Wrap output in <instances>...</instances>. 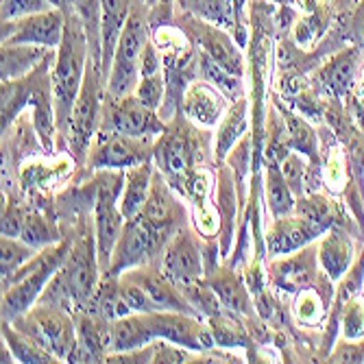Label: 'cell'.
<instances>
[{
  "instance_id": "obj_1",
  "label": "cell",
  "mask_w": 364,
  "mask_h": 364,
  "mask_svg": "<svg viewBox=\"0 0 364 364\" xmlns=\"http://www.w3.org/2000/svg\"><path fill=\"white\" fill-rule=\"evenodd\" d=\"M65 9V28L59 48L55 50L53 61V101H55V122L57 136L65 144L68 140V127L79 92L83 87V79L90 63V44L83 22L79 20L77 11L70 7Z\"/></svg>"
},
{
  "instance_id": "obj_2",
  "label": "cell",
  "mask_w": 364,
  "mask_h": 364,
  "mask_svg": "<svg viewBox=\"0 0 364 364\" xmlns=\"http://www.w3.org/2000/svg\"><path fill=\"white\" fill-rule=\"evenodd\" d=\"M70 245L73 238H65L42 249L22 269L3 282V321H16L38 304L50 277L63 267Z\"/></svg>"
},
{
  "instance_id": "obj_3",
  "label": "cell",
  "mask_w": 364,
  "mask_h": 364,
  "mask_svg": "<svg viewBox=\"0 0 364 364\" xmlns=\"http://www.w3.org/2000/svg\"><path fill=\"white\" fill-rule=\"evenodd\" d=\"M149 40H151L149 5L140 3L127 20L112 57V68L107 75V92H105L109 98H122L134 94L140 81V59Z\"/></svg>"
},
{
  "instance_id": "obj_4",
  "label": "cell",
  "mask_w": 364,
  "mask_h": 364,
  "mask_svg": "<svg viewBox=\"0 0 364 364\" xmlns=\"http://www.w3.org/2000/svg\"><path fill=\"white\" fill-rule=\"evenodd\" d=\"M103 92H107V81L103 77L101 63L90 59L87 73L83 79V87L79 92V98L75 103L73 116H70V127H68V144L73 157L77 164H85L90 146L94 138L98 136V129L103 122Z\"/></svg>"
},
{
  "instance_id": "obj_5",
  "label": "cell",
  "mask_w": 364,
  "mask_h": 364,
  "mask_svg": "<svg viewBox=\"0 0 364 364\" xmlns=\"http://www.w3.org/2000/svg\"><path fill=\"white\" fill-rule=\"evenodd\" d=\"M94 194V231L101 273L109 271L116 242L124 229V216L120 212V192L124 183V171H98Z\"/></svg>"
},
{
  "instance_id": "obj_6",
  "label": "cell",
  "mask_w": 364,
  "mask_h": 364,
  "mask_svg": "<svg viewBox=\"0 0 364 364\" xmlns=\"http://www.w3.org/2000/svg\"><path fill=\"white\" fill-rule=\"evenodd\" d=\"M11 323L31 338H36L53 355H57L59 362H68V355L77 345L75 312L48 304H36L26 314Z\"/></svg>"
},
{
  "instance_id": "obj_7",
  "label": "cell",
  "mask_w": 364,
  "mask_h": 364,
  "mask_svg": "<svg viewBox=\"0 0 364 364\" xmlns=\"http://www.w3.org/2000/svg\"><path fill=\"white\" fill-rule=\"evenodd\" d=\"M194 129L196 124L192 122L183 124L181 129L177 122L173 129L166 127V131L155 142L153 157L157 161V171L168 179L173 188H186V183L196 175L194 164L198 159L201 142H198V136H192Z\"/></svg>"
},
{
  "instance_id": "obj_8",
  "label": "cell",
  "mask_w": 364,
  "mask_h": 364,
  "mask_svg": "<svg viewBox=\"0 0 364 364\" xmlns=\"http://www.w3.org/2000/svg\"><path fill=\"white\" fill-rule=\"evenodd\" d=\"M153 138H134L124 136L118 131L98 129V136L94 138L85 164L92 171H127L138 164L151 161L155 151Z\"/></svg>"
},
{
  "instance_id": "obj_9",
  "label": "cell",
  "mask_w": 364,
  "mask_h": 364,
  "mask_svg": "<svg viewBox=\"0 0 364 364\" xmlns=\"http://www.w3.org/2000/svg\"><path fill=\"white\" fill-rule=\"evenodd\" d=\"M168 234L155 229L146 218L138 216L134 220H127L122 234L116 242L114 255H112V264L109 271L105 275L118 277L129 269L142 267V264L153 262L155 257H159L164 245L168 242Z\"/></svg>"
},
{
  "instance_id": "obj_10",
  "label": "cell",
  "mask_w": 364,
  "mask_h": 364,
  "mask_svg": "<svg viewBox=\"0 0 364 364\" xmlns=\"http://www.w3.org/2000/svg\"><path fill=\"white\" fill-rule=\"evenodd\" d=\"M181 26H183L186 36L196 44L198 53L205 55L208 59H212L214 63H218L220 68H225L227 73L242 79L245 59L240 53V44L231 38V33L227 28L210 24L201 18H194L186 11L181 18Z\"/></svg>"
},
{
  "instance_id": "obj_11",
  "label": "cell",
  "mask_w": 364,
  "mask_h": 364,
  "mask_svg": "<svg viewBox=\"0 0 364 364\" xmlns=\"http://www.w3.org/2000/svg\"><path fill=\"white\" fill-rule=\"evenodd\" d=\"M107 98L105 112H103V122L101 127L118 131L124 136H134V138H153L157 140L166 124L161 122L159 114L151 107H146L142 101H138L136 94H129L122 98Z\"/></svg>"
},
{
  "instance_id": "obj_12",
  "label": "cell",
  "mask_w": 364,
  "mask_h": 364,
  "mask_svg": "<svg viewBox=\"0 0 364 364\" xmlns=\"http://www.w3.org/2000/svg\"><path fill=\"white\" fill-rule=\"evenodd\" d=\"M159 269L177 286L205 277V255L198 247L196 234L188 225H181L164 245L159 253Z\"/></svg>"
},
{
  "instance_id": "obj_13",
  "label": "cell",
  "mask_w": 364,
  "mask_h": 364,
  "mask_svg": "<svg viewBox=\"0 0 364 364\" xmlns=\"http://www.w3.org/2000/svg\"><path fill=\"white\" fill-rule=\"evenodd\" d=\"M65 28V9L50 7L18 20L3 22L0 44H36L57 50Z\"/></svg>"
},
{
  "instance_id": "obj_14",
  "label": "cell",
  "mask_w": 364,
  "mask_h": 364,
  "mask_svg": "<svg viewBox=\"0 0 364 364\" xmlns=\"http://www.w3.org/2000/svg\"><path fill=\"white\" fill-rule=\"evenodd\" d=\"M323 279H327V275L321 269L316 245H308L288 255L273 257L271 262V282L277 290L296 294L304 288H312V284H321Z\"/></svg>"
},
{
  "instance_id": "obj_15",
  "label": "cell",
  "mask_w": 364,
  "mask_h": 364,
  "mask_svg": "<svg viewBox=\"0 0 364 364\" xmlns=\"http://www.w3.org/2000/svg\"><path fill=\"white\" fill-rule=\"evenodd\" d=\"M227 98L225 92H220L216 85L208 81H194L186 87L183 101H181V112L188 122L201 127V129H212L218 127L227 112Z\"/></svg>"
},
{
  "instance_id": "obj_16",
  "label": "cell",
  "mask_w": 364,
  "mask_h": 364,
  "mask_svg": "<svg viewBox=\"0 0 364 364\" xmlns=\"http://www.w3.org/2000/svg\"><path fill=\"white\" fill-rule=\"evenodd\" d=\"M321 236H323L321 229H316L312 223H308L306 218L292 212L288 216H279L273 220V225L267 231L264 247H267V253L273 259V257L288 255L292 251H299V249L312 245Z\"/></svg>"
},
{
  "instance_id": "obj_17",
  "label": "cell",
  "mask_w": 364,
  "mask_h": 364,
  "mask_svg": "<svg viewBox=\"0 0 364 364\" xmlns=\"http://www.w3.org/2000/svg\"><path fill=\"white\" fill-rule=\"evenodd\" d=\"M362 50L355 48L353 44L338 50L336 55L329 57L316 73V83L318 87L329 94V96H345L347 92L353 90L358 70H360V61H362Z\"/></svg>"
},
{
  "instance_id": "obj_18",
  "label": "cell",
  "mask_w": 364,
  "mask_h": 364,
  "mask_svg": "<svg viewBox=\"0 0 364 364\" xmlns=\"http://www.w3.org/2000/svg\"><path fill=\"white\" fill-rule=\"evenodd\" d=\"M177 3L186 14L236 33L238 44H245V36L240 33L245 31L240 22L245 0H177Z\"/></svg>"
},
{
  "instance_id": "obj_19",
  "label": "cell",
  "mask_w": 364,
  "mask_h": 364,
  "mask_svg": "<svg viewBox=\"0 0 364 364\" xmlns=\"http://www.w3.org/2000/svg\"><path fill=\"white\" fill-rule=\"evenodd\" d=\"M316 249H318L321 269L332 282H338L351 269L353 259L358 257L353 255V242L349 234L341 225L329 227L321 236V242L316 245Z\"/></svg>"
},
{
  "instance_id": "obj_20",
  "label": "cell",
  "mask_w": 364,
  "mask_h": 364,
  "mask_svg": "<svg viewBox=\"0 0 364 364\" xmlns=\"http://www.w3.org/2000/svg\"><path fill=\"white\" fill-rule=\"evenodd\" d=\"M140 3H146V0H101V48H103L105 81L112 68V57L120 40V33Z\"/></svg>"
},
{
  "instance_id": "obj_21",
  "label": "cell",
  "mask_w": 364,
  "mask_h": 364,
  "mask_svg": "<svg viewBox=\"0 0 364 364\" xmlns=\"http://www.w3.org/2000/svg\"><path fill=\"white\" fill-rule=\"evenodd\" d=\"M155 171L157 168H153L151 161L138 164V166H131L124 171V183L120 192V212L124 220H134L142 214L153 188Z\"/></svg>"
},
{
  "instance_id": "obj_22",
  "label": "cell",
  "mask_w": 364,
  "mask_h": 364,
  "mask_svg": "<svg viewBox=\"0 0 364 364\" xmlns=\"http://www.w3.org/2000/svg\"><path fill=\"white\" fill-rule=\"evenodd\" d=\"M157 341L149 312H134L122 318L112 321V345L109 353H122L131 349H140Z\"/></svg>"
},
{
  "instance_id": "obj_23",
  "label": "cell",
  "mask_w": 364,
  "mask_h": 364,
  "mask_svg": "<svg viewBox=\"0 0 364 364\" xmlns=\"http://www.w3.org/2000/svg\"><path fill=\"white\" fill-rule=\"evenodd\" d=\"M205 282L214 288L225 310L234 312V314H245V316L253 314L251 290L247 284H242V279L236 275V271L216 269L214 275H205Z\"/></svg>"
},
{
  "instance_id": "obj_24",
  "label": "cell",
  "mask_w": 364,
  "mask_h": 364,
  "mask_svg": "<svg viewBox=\"0 0 364 364\" xmlns=\"http://www.w3.org/2000/svg\"><path fill=\"white\" fill-rule=\"evenodd\" d=\"M50 48L36 44H3L0 48V77L3 81H16L31 75L48 57Z\"/></svg>"
},
{
  "instance_id": "obj_25",
  "label": "cell",
  "mask_w": 364,
  "mask_h": 364,
  "mask_svg": "<svg viewBox=\"0 0 364 364\" xmlns=\"http://www.w3.org/2000/svg\"><path fill=\"white\" fill-rule=\"evenodd\" d=\"M75 323H77V341L83 347H87L98 358V362H105L112 345V321L87 310H77Z\"/></svg>"
},
{
  "instance_id": "obj_26",
  "label": "cell",
  "mask_w": 364,
  "mask_h": 364,
  "mask_svg": "<svg viewBox=\"0 0 364 364\" xmlns=\"http://www.w3.org/2000/svg\"><path fill=\"white\" fill-rule=\"evenodd\" d=\"M245 134H247V98L242 96L236 103L229 105L223 120L218 122L216 142H214L218 161H223L229 151L236 149V144L245 138Z\"/></svg>"
},
{
  "instance_id": "obj_27",
  "label": "cell",
  "mask_w": 364,
  "mask_h": 364,
  "mask_svg": "<svg viewBox=\"0 0 364 364\" xmlns=\"http://www.w3.org/2000/svg\"><path fill=\"white\" fill-rule=\"evenodd\" d=\"M3 343L14 353L16 362L22 364H53L59 362L57 355H53L48 349H44L36 338L24 334L11 321H3Z\"/></svg>"
},
{
  "instance_id": "obj_28",
  "label": "cell",
  "mask_w": 364,
  "mask_h": 364,
  "mask_svg": "<svg viewBox=\"0 0 364 364\" xmlns=\"http://www.w3.org/2000/svg\"><path fill=\"white\" fill-rule=\"evenodd\" d=\"M329 292L332 288L316 290V288H304L296 292L294 304H292V314L296 323L306 327H316L329 316Z\"/></svg>"
},
{
  "instance_id": "obj_29",
  "label": "cell",
  "mask_w": 364,
  "mask_h": 364,
  "mask_svg": "<svg viewBox=\"0 0 364 364\" xmlns=\"http://www.w3.org/2000/svg\"><path fill=\"white\" fill-rule=\"evenodd\" d=\"M63 7L77 11L79 20L83 22L87 44H90V59L101 63L103 68V48H101V0H65Z\"/></svg>"
},
{
  "instance_id": "obj_30",
  "label": "cell",
  "mask_w": 364,
  "mask_h": 364,
  "mask_svg": "<svg viewBox=\"0 0 364 364\" xmlns=\"http://www.w3.org/2000/svg\"><path fill=\"white\" fill-rule=\"evenodd\" d=\"M267 205L273 214V218L288 216L294 212L296 198L294 192L290 190L279 164L277 161H267Z\"/></svg>"
},
{
  "instance_id": "obj_31",
  "label": "cell",
  "mask_w": 364,
  "mask_h": 364,
  "mask_svg": "<svg viewBox=\"0 0 364 364\" xmlns=\"http://www.w3.org/2000/svg\"><path fill=\"white\" fill-rule=\"evenodd\" d=\"M294 214H299L301 218L312 223L316 229H321V234H325L329 227L336 225L338 205L318 192H308V194L296 198Z\"/></svg>"
},
{
  "instance_id": "obj_32",
  "label": "cell",
  "mask_w": 364,
  "mask_h": 364,
  "mask_svg": "<svg viewBox=\"0 0 364 364\" xmlns=\"http://www.w3.org/2000/svg\"><path fill=\"white\" fill-rule=\"evenodd\" d=\"M205 321L210 325V332L214 336L216 347L231 349V347H249L251 345L249 332L245 329V325H240L234 318V312H229V314L220 312V314H214Z\"/></svg>"
},
{
  "instance_id": "obj_33",
  "label": "cell",
  "mask_w": 364,
  "mask_h": 364,
  "mask_svg": "<svg viewBox=\"0 0 364 364\" xmlns=\"http://www.w3.org/2000/svg\"><path fill=\"white\" fill-rule=\"evenodd\" d=\"M20 238L36 247L38 251L59 242V231L57 227L38 210H31L26 208V214H24V223H22V231H20Z\"/></svg>"
},
{
  "instance_id": "obj_34",
  "label": "cell",
  "mask_w": 364,
  "mask_h": 364,
  "mask_svg": "<svg viewBox=\"0 0 364 364\" xmlns=\"http://www.w3.org/2000/svg\"><path fill=\"white\" fill-rule=\"evenodd\" d=\"M40 251L36 247L26 245L22 238L3 236L0 240V273H3V282L9 279L18 269H22L28 259L36 257Z\"/></svg>"
},
{
  "instance_id": "obj_35",
  "label": "cell",
  "mask_w": 364,
  "mask_h": 364,
  "mask_svg": "<svg viewBox=\"0 0 364 364\" xmlns=\"http://www.w3.org/2000/svg\"><path fill=\"white\" fill-rule=\"evenodd\" d=\"M286 122V131H288V144L290 149H294L296 153H301L304 157L316 161V149H318V142H316V134L314 129L296 114H286L284 118Z\"/></svg>"
},
{
  "instance_id": "obj_36",
  "label": "cell",
  "mask_w": 364,
  "mask_h": 364,
  "mask_svg": "<svg viewBox=\"0 0 364 364\" xmlns=\"http://www.w3.org/2000/svg\"><path fill=\"white\" fill-rule=\"evenodd\" d=\"M279 168L290 186V190L294 192V196L299 198L304 194H308V179H310V166L306 164L304 155L296 151H288L282 159H279Z\"/></svg>"
},
{
  "instance_id": "obj_37",
  "label": "cell",
  "mask_w": 364,
  "mask_h": 364,
  "mask_svg": "<svg viewBox=\"0 0 364 364\" xmlns=\"http://www.w3.org/2000/svg\"><path fill=\"white\" fill-rule=\"evenodd\" d=\"M341 329L345 341H362L364 338V299L355 296L341 312Z\"/></svg>"
},
{
  "instance_id": "obj_38",
  "label": "cell",
  "mask_w": 364,
  "mask_h": 364,
  "mask_svg": "<svg viewBox=\"0 0 364 364\" xmlns=\"http://www.w3.org/2000/svg\"><path fill=\"white\" fill-rule=\"evenodd\" d=\"M164 90H166V81H164V73L151 75V77H140L134 94L138 101H142L146 107L159 112L161 103H164Z\"/></svg>"
},
{
  "instance_id": "obj_39",
  "label": "cell",
  "mask_w": 364,
  "mask_h": 364,
  "mask_svg": "<svg viewBox=\"0 0 364 364\" xmlns=\"http://www.w3.org/2000/svg\"><path fill=\"white\" fill-rule=\"evenodd\" d=\"M53 5L48 0H3L0 5V16H3V22L7 20H18L31 14H38V11H46Z\"/></svg>"
},
{
  "instance_id": "obj_40",
  "label": "cell",
  "mask_w": 364,
  "mask_h": 364,
  "mask_svg": "<svg viewBox=\"0 0 364 364\" xmlns=\"http://www.w3.org/2000/svg\"><path fill=\"white\" fill-rule=\"evenodd\" d=\"M325 183L332 188L334 192H341L347 186V168H345V157L341 153V149H332L325 164Z\"/></svg>"
},
{
  "instance_id": "obj_41",
  "label": "cell",
  "mask_w": 364,
  "mask_h": 364,
  "mask_svg": "<svg viewBox=\"0 0 364 364\" xmlns=\"http://www.w3.org/2000/svg\"><path fill=\"white\" fill-rule=\"evenodd\" d=\"M24 214H26V208L14 198H7V203L3 208V236H14V238H20V231H22V223H24Z\"/></svg>"
},
{
  "instance_id": "obj_42",
  "label": "cell",
  "mask_w": 364,
  "mask_h": 364,
  "mask_svg": "<svg viewBox=\"0 0 364 364\" xmlns=\"http://www.w3.org/2000/svg\"><path fill=\"white\" fill-rule=\"evenodd\" d=\"M329 362H364V345L343 338L329 353Z\"/></svg>"
},
{
  "instance_id": "obj_43",
  "label": "cell",
  "mask_w": 364,
  "mask_h": 364,
  "mask_svg": "<svg viewBox=\"0 0 364 364\" xmlns=\"http://www.w3.org/2000/svg\"><path fill=\"white\" fill-rule=\"evenodd\" d=\"M347 38L349 42L364 53V0L355 5L349 22H347Z\"/></svg>"
},
{
  "instance_id": "obj_44",
  "label": "cell",
  "mask_w": 364,
  "mask_h": 364,
  "mask_svg": "<svg viewBox=\"0 0 364 364\" xmlns=\"http://www.w3.org/2000/svg\"><path fill=\"white\" fill-rule=\"evenodd\" d=\"M157 73H161L159 46L153 40H149L146 46H144L142 59H140V77H151V75H157Z\"/></svg>"
},
{
  "instance_id": "obj_45",
  "label": "cell",
  "mask_w": 364,
  "mask_h": 364,
  "mask_svg": "<svg viewBox=\"0 0 364 364\" xmlns=\"http://www.w3.org/2000/svg\"><path fill=\"white\" fill-rule=\"evenodd\" d=\"M48 3H50L53 7H63V5H65V0H48Z\"/></svg>"
},
{
  "instance_id": "obj_46",
  "label": "cell",
  "mask_w": 364,
  "mask_h": 364,
  "mask_svg": "<svg viewBox=\"0 0 364 364\" xmlns=\"http://www.w3.org/2000/svg\"><path fill=\"white\" fill-rule=\"evenodd\" d=\"M157 3H159V0H146V5H149V7H153V5H157Z\"/></svg>"
}]
</instances>
